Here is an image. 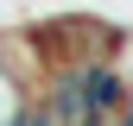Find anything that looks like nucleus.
<instances>
[{
	"label": "nucleus",
	"instance_id": "f257e3e1",
	"mask_svg": "<svg viewBox=\"0 0 133 126\" xmlns=\"http://www.w3.org/2000/svg\"><path fill=\"white\" fill-rule=\"evenodd\" d=\"M25 101H32V94L13 82L6 69H0V126H13V120H19V107H25Z\"/></svg>",
	"mask_w": 133,
	"mask_h": 126
},
{
	"label": "nucleus",
	"instance_id": "f03ea898",
	"mask_svg": "<svg viewBox=\"0 0 133 126\" xmlns=\"http://www.w3.org/2000/svg\"><path fill=\"white\" fill-rule=\"evenodd\" d=\"M108 126H133V94H127V107H121V114H114Z\"/></svg>",
	"mask_w": 133,
	"mask_h": 126
},
{
	"label": "nucleus",
	"instance_id": "7ed1b4c3",
	"mask_svg": "<svg viewBox=\"0 0 133 126\" xmlns=\"http://www.w3.org/2000/svg\"><path fill=\"white\" fill-rule=\"evenodd\" d=\"M82 126H108V120H82Z\"/></svg>",
	"mask_w": 133,
	"mask_h": 126
}]
</instances>
